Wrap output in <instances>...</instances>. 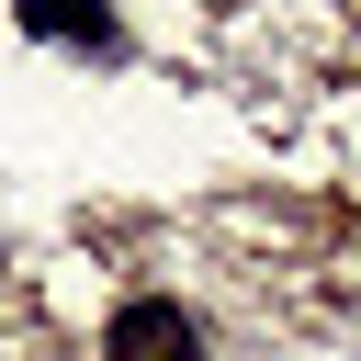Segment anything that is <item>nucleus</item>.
<instances>
[{
	"instance_id": "1",
	"label": "nucleus",
	"mask_w": 361,
	"mask_h": 361,
	"mask_svg": "<svg viewBox=\"0 0 361 361\" xmlns=\"http://www.w3.org/2000/svg\"><path fill=\"white\" fill-rule=\"evenodd\" d=\"M102 361H203V316L169 305V293H135V305H113Z\"/></svg>"
}]
</instances>
